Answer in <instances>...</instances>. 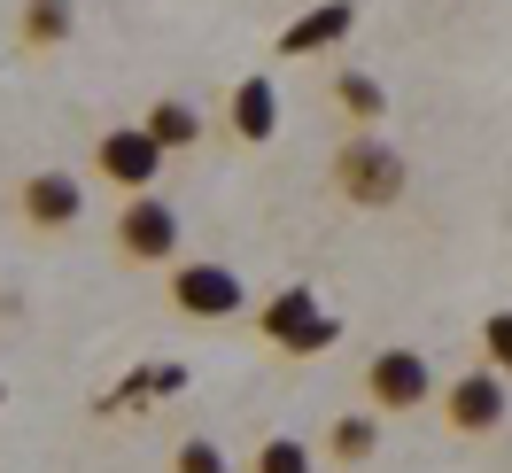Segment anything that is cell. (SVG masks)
<instances>
[{
	"instance_id": "4",
	"label": "cell",
	"mask_w": 512,
	"mask_h": 473,
	"mask_svg": "<svg viewBox=\"0 0 512 473\" xmlns=\"http://www.w3.org/2000/svg\"><path fill=\"white\" fill-rule=\"evenodd\" d=\"M256 326H264V342L288 349V357H319V349H334V334H342V318L326 311L311 287H280V295L256 311Z\"/></svg>"
},
{
	"instance_id": "5",
	"label": "cell",
	"mask_w": 512,
	"mask_h": 473,
	"mask_svg": "<svg viewBox=\"0 0 512 473\" xmlns=\"http://www.w3.org/2000/svg\"><path fill=\"white\" fill-rule=\"evenodd\" d=\"M365 404H373V419H404V411L435 404V365L419 349H381L365 365Z\"/></svg>"
},
{
	"instance_id": "11",
	"label": "cell",
	"mask_w": 512,
	"mask_h": 473,
	"mask_svg": "<svg viewBox=\"0 0 512 473\" xmlns=\"http://www.w3.org/2000/svg\"><path fill=\"white\" fill-rule=\"evenodd\" d=\"M140 132L156 140L163 156H179V148H194V140L210 132V117H202V109H194L187 94H163V101H148V117H140Z\"/></svg>"
},
{
	"instance_id": "9",
	"label": "cell",
	"mask_w": 512,
	"mask_h": 473,
	"mask_svg": "<svg viewBox=\"0 0 512 473\" xmlns=\"http://www.w3.org/2000/svg\"><path fill=\"white\" fill-rule=\"evenodd\" d=\"M225 132L241 140V148H264L272 132H280V86L249 70V78H233V94H225Z\"/></svg>"
},
{
	"instance_id": "15",
	"label": "cell",
	"mask_w": 512,
	"mask_h": 473,
	"mask_svg": "<svg viewBox=\"0 0 512 473\" xmlns=\"http://www.w3.org/2000/svg\"><path fill=\"white\" fill-rule=\"evenodd\" d=\"M249 473H319V450L303 435H264L256 458H249Z\"/></svg>"
},
{
	"instance_id": "10",
	"label": "cell",
	"mask_w": 512,
	"mask_h": 473,
	"mask_svg": "<svg viewBox=\"0 0 512 473\" xmlns=\"http://www.w3.org/2000/svg\"><path fill=\"white\" fill-rule=\"evenodd\" d=\"M357 32V0H326V8H303L288 32H280V55H319V47H334V39Z\"/></svg>"
},
{
	"instance_id": "7",
	"label": "cell",
	"mask_w": 512,
	"mask_h": 473,
	"mask_svg": "<svg viewBox=\"0 0 512 473\" xmlns=\"http://www.w3.org/2000/svg\"><path fill=\"white\" fill-rule=\"evenodd\" d=\"M94 179H109V187H125V194H156L163 148H156L140 125H109V132L94 140Z\"/></svg>"
},
{
	"instance_id": "12",
	"label": "cell",
	"mask_w": 512,
	"mask_h": 473,
	"mask_svg": "<svg viewBox=\"0 0 512 473\" xmlns=\"http://www.w3.org/2000/svg\"><path fill=\"white\" fill-rule=\"evenodd\" d=\"M334 109H342L357 132H381L388 125V86L373 70H342V78H334Z\"/></svg>"
},
{
	"instance_id": "13",
	"label": "cell",
	"mask_w": 512,
	"mask_h": 473,
	"mask_svg": "<svg viewBox=\"0 0 512 473\" xmlns=\"http://www.w3.org/2000/svg\"><path fill=\"white\" fill-rule=\"evenodd\" d=\"M381 450V419L373 411H342L334 427H326V458H342V466H365Z\"/></svg>"
},
{
	"instance_id": "3",
	"label": "cell",
	"mask_w": 512,
	"mask_h": 473,
	"mask_svg": "<svg viewBox=\"0 0 512 473\" xmlns=\"http://www.w3.org/2000/svg\"><path fill=\"white\" fill-rule=\"evenodd\" d=\"M171 311L218 326V318H241V311H249V287H241V272H233V264L179 256V264H171Z\"/></svg>"
},
{
	"instance_id": "6",
	"label": "cell",
	"mask_w": 512,
	"mask_h": 473,
	"mask_svg": "<svg viewBox=\"0 0 512 473\" xmlns=\"http://www.w3.org/2000/svg\"><path fill=\"white\" fill-rule=\"evenodd\" d=\"M505 404H512L505 373H489V365L443 380V427L450 435H497V427H505Z\"/></svg>"
},
{
	"instance_id": "16",
	"label": "cell",
	"mask_w": 512,
	"mask_h": 473,
	"mask_svg": "<svg viewBox=\"0 0 512 473\" xmlns=\"http://www.w3.org/2000/svg\"><path fill=\"white\" fill-rule=\"evenodd\" d=\"M481 365L512 380V311H489V318H481Z\"/></svg>"
},
{
	"instance_id": "14",
	"label": "cell",
	"mask_w": 512,
	"mask_h": 473,
	"mask_svg": "<svg viewBox=\"0 0 512 473\" xmlns=\"http://www.w3.org/2000/svg\"><path fill=\"white\" fill-rule=\"evenodd\" d=\"M70 0H24V24H16V47H63L70 39Z\"/></svg>"
},
{
	"instance_id": "2",
	"label": "cell",
	"mask_w": 512,
	"mask_h": 473,
	"mask_svg": "<svg viewBox=\"0 0 512 473\" xmlns=\"http://www.w3.org/2000/svg\"><path fill=\"white\" fill-rule=\"evenodd\" d=\"M117 256L125 264H179L187 249V218H179V202H163V194H125V210H117Z\"/></svg>"
},
{
	"instance_id": "17",
	"label": "cell",
	"mask_w": 512,
	"mask_h": 473,
	"mask_svg": "<svg viewBox=\"0 0 512 473\" xmlns=\"http://www.w3.org/2000/svg\"><path fill=\"white\" fill-rule=\"evenodd\" d=\"M171 473H233V466H225V450L210 435H187L179 450H171Z\"/></svg>"
},
{
	"instance_id": "8",
	"label": "cell",
	"mask_w": 512,
	"mask_h": 473,
	"mask_svg": "<svg viewBox=\"0 0 512 473\" xmlns=\"http://www.w3.org/2000/svg\"><path fill=\"white\" fill-rule=\"evenodd\" d=\"M16 218L32 225V233H70V225L86 218V187L70 171H32L16 187Z\"/></svg>"
},
{
	"instance_id": "1",
	"label": "cell",
	"mask_w": 512,
	"mask_h": 473,
	"mask_svg": "<svg viewBox=\"0 0 512 473\" xmlns=\"http://www.w3.org/2000/svg\"><path fill=\"white\" fill-rule=\"evenodd\" d=\"M404 187H412V171H404V156L388 148L381 132H350V140L334 148V194H342L350 210H396Z\"/></svg>"
}]
</instances>
